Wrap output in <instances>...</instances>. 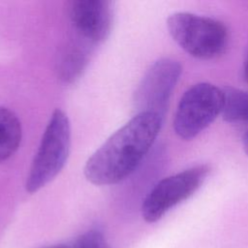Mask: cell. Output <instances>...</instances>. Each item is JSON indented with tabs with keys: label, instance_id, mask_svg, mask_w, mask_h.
<instances>
[{
	"label": "cell",
	"instance_id": "4",
	"mask_svg": "<svg viewBox=\"0 0 248 248\" xmlns=\"http://www.w3.org/2000/svg\"><path fill=\"white\" fill-rule=\"evenodd\" d=\"M223 89L200 82L184 92L177 105L173 129L178 137L190 140L208 127L222 113Z\"/></svg>",
	"mask_w": 248,
	"mask_h": 248
},
{
	"label": "cell",
	"instance_id": "1",
	"mask_svg": "<svg viewBox=\"0 0 248 248\" xmlns=\"http://www.w3.org/2000/svg\"><path fill=\"white\" fill-rule=\"evenodd\" d=\"M163 118L151 111H140L132 117L88 158L83 168L86 179L104 186L129 176L152 147Z\"/></svg>",
	"mask_w": 248,
	"mask_h": 248
},
{
	"label": "cell",
	"instance_id": "13",
	"mask_svg": "<svg viewBox=\"0 0 248 248\" xmlns=\"http://www.w3.org/2000/svg\"><path fill=\"white\" fill-rule=\"evenodd\" d=\"M242 145L245 153L248 155V131L244 134L243 139H242Z\"/></svg>",
	"mask_w": 248,
	"mask_h": 248
},
{
	"label": "cell",
	"instance_id": "12",
	"mask_svg": "<svg viewBox=\"0 0 248 248\" xmlns=\"http://www.w3.org/2000/svg\"><path fill=\"white\" fill-rule=\"evenodd\" d=\"M243 78L246 80V82H248V52L243 64Z\"/></svg>",
	"mask_w": 248,
	"mask_h": 248
},
{
	"label": "cell",
	"instance_id": "5",
	"mask_svg": "<svg viewBox=\"0 0 248 248\" xmlns=\"http://www.w3.org/2000/svg\"><path fill=\"white\" fill-rule=\"evenodd\" d=\"M209 171L207 165H197L158 181L143 200L142 218L147 223L160 220L172 207L193 196Z\"/></svg>",
	"mask_w": 248,
	"mask_h": 248
},
{
	"label": "cell",
	"instance_id": "3",
	"mask_svg": "<svg viewBox=\"0 0 248 248\" xmlns=\"http://www.w3.org/2000/svg\"><path fill=\"white\" fill-rule=\"evenodd\" d=\"M70 143L69 119L63 110L56 108L48 120L29 169L25 182L28 193H36L62 170L69 156Z\"/></svg>",
	"mask_w": 248,
	"mask_h": 248
},
{
	"label": "cell",
	"instance_id": "10",
	"mask_svg": "<svg viewBox=\"0 0 248 248\" xmlns=\"http://www.w3.org/2000/svg\"><path fill=\"white\" fill-rule=\"evenodd\" d=\"M222 115L230 123H248V91L234 87L223 88Z\"/></svg>",
	"mask_w": 248,
	"mask_h": 248
},
{
	"label": "cell",
	"instance_id": "8",
	"mask_svg": "<svg viewBox=\"0 0 248 248\" xmlns=\"http://www.w3.org/2000/svg\"><path fill=\"white\" fill-rule=\"evenodd\" d=\"M90 48L89 44L82 42L70 43L60 52L57 60V74L65 83L75 82L85 69Z\"/></svg>",
	"mask_w": 248,
	"mask_h": 248
},
{
	"label": "cell",
	"instance_id": "6",
	"mask_svg": "<svg viewBox=\"0 0 248 248\" xmlns=\"http://www.w3.org/2000/svg\"><path fill=\"white\" fill-rule=\"evenodd\" d=\"M182 73L181 64L172 58H160L146 71L135 95L140 111H151L164 117L171 93Z\"/></svg>",
	"mask_w": 248,
	"mask_h": 248
},
{
	"label": "cell",
	"instance_id": "11",
	"mask_svg": "<svg viewBox=\"0 0 248 248\" xmlns=\"http://www.w3.org/2000/svg\"><path fill=\"white\" fill-rule=\"evenodd\" d=\"M75 248H111L103 233L97 230H90L78 236Z\"/></svg>",
	"mask_w": 248,
	"mask_h": 248
},
{
	"label": "cell",
	"instance_id": "14",
	"mask_svg": "<svg viewBox=\"0 0 248 248\" xmlns=\"http://www.w3.org/2000/svg\"><path fill=\"white\" fill-rule=\"evenodd\" d=\"M41 248H70V247L65 246V245H52V246H45V247H41Z\"/></svg>",
	"mask_w": 248,
	"mask_h": 248
},
{
	"label": "cell",
	"instance_id": "9",
	"mask_svg": "<svg viewBox=\"0 0 248 248\" xmlns=\"http://www.w3.org/2000/svg\"><path fill=\"white\" fill-rule=\"evenodd\" d=\"M22 137L21 124L15 112L0 106V162L14 155Z\"/></svg>",
	"mask_w": 248,
	"mask_h": 248
},
{
	"label": "cell",
	"instance_id": "2",
	"mask_svg": "<svg viewBox=\"0 0 248 248\" xmlns=\"http://www.w3.org/2000/svg\"><path fill=\"white\" fill-rule=\"evenodd\" d=\"M173 41L188 54L198 59L220 56L228 45V30L219 20L188 12H176L167 18Z\"/></svg>",
	"mask_w": 248,
	"mask_h": 248
},
{
	"label": "cell",
	"instance_id": "7",
	"mask_svg": "<svg viewBox=\"0 0 248 248\" xmlns=\"http://www.w3.org/2000/svg\"><path fill=\"white\" fill-rule=\"evenodd\" d=\"M112 3L108 0H73L68 16L80 40L89 45L103 43L112 24Z\"/></svg>",
	"mask_w": 248,
	"mask_h": 248
}]
</instances>
